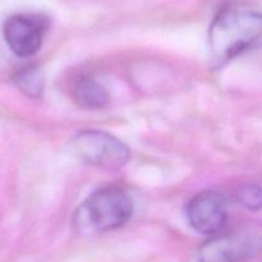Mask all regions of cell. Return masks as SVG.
I'll return each mask as SVG.
<instances>
[{
    "instance_id": "8",
    "label": "cell",
    "mask_w": 262,
    "mask_h": 262,
    "mask_svg": "<svg viewBox=\"0 0 262 262\" xmlns=\"http://www.w3.org/2000/svg\"><path fill=\"white\" fill-rule=\"evenodd\" d=\"M18 89L27 97L38 99L43 91V74L37 67H27L18 72L14 77Z\"/></svg>"
},
{
    "instance_id": "4",
    "label": "cell",
    "mask_w": 262,
    "mask_h": 262,
    "mask_svg": "<svg viewBox=\"0 0 262 262\" xmlns=\"http://www.w3.org/2000/svg\"><path fill=\"white\" fill-rule=\"evenodd\" d=\"M48 30V17L37 13H19L5 20L3 36L14 55L31 58L41 49Z\"/></svg>"
},
{
    "instance_id": "9",
    "label": "cell",
    "mask_w": 262,
    "mask_h": 262,
    "mask_svg": "<svg viewBox=\"0 0 262 262\" xmlns=\"http://www.w3.org/2000/svg\"><path fill=\"white\" fill-rule=\"evenodd\" d=\"M237 200L243 207L251 211L262 210V187L257 184H247L238 189Z\"/></svg>"
},
{
    "instance_id": "7",
    "label": "cell",
    "mask_w": 262,
    "mask_h": 262,
    "mask_svg": "<svg viewBox=\"0 0 262 262\" xmlns=\"http://www.w3.org/2000/svg\"><path fill=\"white\" fill-rule=\"evenodd\" d=\"M73 100L83 109H104L110 102L107 90L92 77H83L78 79L73 87Z\"/></svg>"
},
{
    "instance_id": "1",
    "label": "cell",
    "mask_w": 262,
    "mask_h": 262,
    "mask_svg": "<svg viewBox=\"0 0 262 262\" xmlns=\"http://www.w3.org/2000/svg\"><path fill=\"white\" fill-rule=\"evenodd\" d=\"M262 45V9L246 0H228L209 28L211 66L220 68Z\"/></svg>"
},
{
    "instance_id": "2",
    "label": "cell",
    "mask_w": 262,
    "mask_h": 262,
    "mask_svg": "<svg viewBox=\"0 0 262 262\" xmlns=\"http://www.w3.org/2000/svg\"><path fill=\"white\" fill-rule=\"evenodd\" d=\"M133 204L124 191L107 187L87 197L77 212V225L83 233H106L127 224Z\"/></svg>"
},
{
    "instance_id": "3",
    "label": "cell",
    "mask_w": 262,
    "mask_h": 262,
    "mask_svg": "<svg viewBox=\"0 0 262 262\" xmlns=\"http://www.w3.org/2000/svg\"><path fill=\"white\" fill-rule=\"evenodd\" d=\"M73 148L87 164L110 171L122 169L130 158L128 146L105 130H81L74 136Z\"/></svg>"
},
{
    "instance_id": "6",
    "label": "cell",
    "mask_w": 262,
    "mask_h": 262,
    "mask_svg": "<svg viewBox=\"0 0 262 262\" xmlns=\"http://www.w3.org/2000/svg\"><path fill=\"white\" fill-rule=\"evenodd\" d=\"M187 219L192 229L200 234H217L227 224V199L215 191L200 192L188 202Z\"/></svg>"
},
{
    "instance_id": "5",
    "label": "cell",
    "mask_w": 262,
    "mask_h": 262,
    "mask_svg": "<svg viewBox=\"0 0 262 262\" xmlns=\"http://www.w3.org/2000/svg\"><path fill=\"white\" fill-rule=\"evenodd\" d=\"M262 248V232L243 229L230 234H215L199 251V262H238Z\"/></svg>"
}]
</instances>
